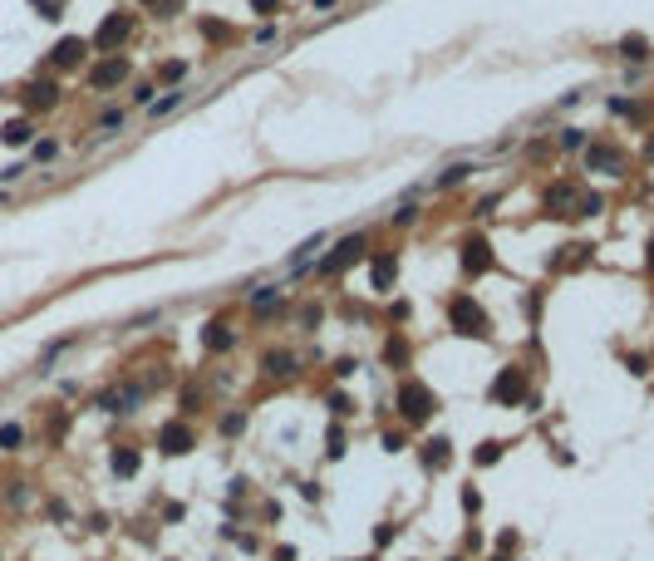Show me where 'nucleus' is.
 <instances>
[{
  "label": "nucleus",
  "mask_w": 654,
  "mask_h": 561,
  "mask_svg": "<svg viewBox=\"0 0 654 561\" xmlns=\"http://www.w3.org/2000/svg\"><path fill=\"white\" fill-rule=\"evenodd\" d=\"M20 439H25V434H20L15 424H5V429H0V449H20Z\"/></svg>",
  "instance_id": "4be33fe9"
},
{
  "label": "nucleus",
  "mask_w": 654,
  "mask_h": 561,
  "mask_svg": "<svg viewBox=\"0 0 654 561\" xmlns=\"http://www.w3.org/2000/svg\"><path fill=\"white\" fill-rule=\"evenodd\" d=\"M590 168H595V173H605V168H615V173H620V153H610V148H595V153H590Z\"/></svg>",
  "instance_id": "4468645a"
},
{
  "label": "nucleus",
  "mask_w": 654,
  "mask_h": 561,
  "mask_svg": "<svg viewBox=\"0 0 654 561\" xmlns=\"http://www.w3.org/2000/svg\"><path fill=\"white\" fill-rule=\"evenodd\" d=\"M359 251H364V236L354 231V236H344V241L334 246V256H325V261H320V271H344V266H354V261H359Z\"/></svg>",
  "instance_id": "20e7f679"
},
{
  "label": "nucleus",
  "mask_w": 654,
  "mask_h": 561,
  "mask_svg": "<svg viewBox=\"0 0 654 561\" xmlns=\"http://www.w3.org/2000/svg\"><path fill=\"white\" fill-rule=\"evenodd\" d=\"M30 133H35V128H30V123H25V118H15V123H5V133H0V138H5V143H15V148H20V143H30Z\"/></svg>",
  "instance_id": "ddd939ff"
},
{
  "label": "nucleus",
  "mask_w": 654,
  "mask_h": 561,
  "mask_svg": "<svg viewBox=\"0 0 654 561\" xmlns=\"http://www.w3.org/2000/svg\"><path fill=\"white\" fill-rule=\"evenodd\" d=\"M492 458H502V449H497V444H482V449H477V463H492Z\"/></svg>",
  "instance_id": "5701e85b"
},
{
  "label": "nucleus",
  "mask_w": 654,
  "mask_h": 561,
  "mask_svg": "<svg viewBox=\"0 0 654 561\" xmlns=\"http://www.w3.org/2000/svg\"><path fill=\"white\" fill-rule=\"evenodd\" d=\"M158 444H163V453H187V449H192V434H187L182 424H163Z\"/></svg>",
  "instance_id": "6e6552de"
},
{
  "label": "nucleus",
  "mask_w": 654,
  "mask_h": 561,
  "mask_svg": "<svg viewBox=\"0 0 654 561\" xmlns=\"http://www.w3.org/2000/svg\"><path fill=\"white\" fill-rule=\"evenodd\" d=\"M128 30H133V20H128V15H113V20H104V25H99L94 45H99V50H109V45H118V40H128Z\"/></svg>",
  "instance_id": "0eeeda50"
},
{
  "label": "nucleus",
  "mask_w": 654,
  "mask_h": 561,
  "mask_svg": "<svg viewBox=\"0 0 654 561\" xmlns=\"http://www.w3.org/2000/svg\"><path fill=\"white\" fill-rule=\"evenodd\" d=\"M182 74H187V64H177V59H173V64H163V79H182Z\"/></svg>",
  "instance_id": "b1692460"
},
{
  "label": "nucleus",
  "mask_w": 654,
  "mask_h": 561,
  "mask_svg": "<svg viewBox=\"0 0 654 561\" xmlns=\"http://www.w3.org/2000/svg\"><path fill=\"white\" fill-rule=\"evenodd\" d=\"M261 364H266V374H276V379H281V374H291V369H296V359H291V354H286V349H271V354H266V359H261Z\"/></svg>",
  "instance_id": "9b49d317"
},
{
  "label": "nucleus",
  "mask_w": 654,
  "mask_h": 561,
  "mask_svg": "<svg viewBox=\"0 0 654 561\" xmlns=\"http://www.w3.org/2000/svg\"><path fill=\"white\" fill-rule=\"evenodd\" d=\"M138 404H143V389L138 384H123V389H104L99 394V409H109V414H128Z\"/></svg>",
  "instance_id": "7ed1b4c3"
},
{
  "label": "nucleus",
  "mask_w": 654,
  "mask_h": 561,
  "mask_svg": "<svg viewBox=\"0 0 654 561\" xmlns=\"http://www.w3.org/2000/svg\"><path fill=\"white\" fill-rule=\"evenodd\" d=\"M251 306H256V311H261V306H276V291H256V296H251Z\"/></svg>",
  "instance_id": "393cba45"
},
{
  "label": "nucleus",
  "mask_w": 654,
  "mask_h": 561,
  "mask_svg": "<svg viewBox=\"0 0 654 561\" xmlns=\"http://www.w3.org/2000/svg\"><path fill=\"white\" fill-rule=\"evenodd\" d=\"M113 473H118V478H133V473H138V453L118 449V453H113Z\"/></svg>",
  "instance_id": "f8f14e48"
},
{
  "label": "nucleus",
  "mask_w": 654,
  "mask_h": 561,
  "mask_svg": "<svg viewBox=\"0 0 654 561\" xmlns=\"http://www.w3.org/2000/svg\"><path fill=\"white\" fill-rule=\"evenodd\" d=\"M226 345H231V330H226L221 320H212V325H207V349H226Z\"/></svg>",
  "instance_id": "dca6fc26"
},
{
  "label": "nucleus",
  "mask_w": 654,
  "mask_h": 561,
  "mask_svg": "<svg viewBox=\"0 0 654 561\" xmlns=\"http://www.w3.org/2000/svg\"><path fill=\"white\" fill-rule=\"evenodd\" d=\"M399 409H404L409 424H424V419H433V394L424 384H404L399 389Z\"/></svg>",
  "instance_id": "f257e3e1"
},
{
  "label": "nucleus",
  "mask_w": 654,
  "mask_h": 561,
  "mask_svg": "<svg viewBox=\"0 0 654 561\" xmlns=\"http://www.w3.org/2000/svg\"><path fill=\"white\" fill-rule=\"evenodd\" d=\"M452 325H457L462 335H487V316H482V306H477L472 296H457V301H452Z\"/></svg>",
  "instance_id": "f03ea898"
},
{
  "label": "nucleus",
  "mask_w": 654,
  "mask_h": 561,
  "mask_svg": "<svg viewBox=\"0 0 654 561\" xmlns=\"http://www.w3.org/2000/svg\"><path fill=\"white\" fill-rule=\"evenodd\" d=\"M522 394H527V379H522V369H507V374L492 384V399H502V404H522Z\"/></svg>",
  "instance_id": "39448f33"
},
{
  "label": "nucleus",
  "mask_w": 654,
  "mask_h": 561,
  "mask_svg": "<svg viewBox=\"0 0 654 561\" xmlns=\"http://www.w3.org/2000/svg\"><path fill=\"white\" fill-rule=\"evenodd\" d=\"M123 79H128V59H109V64L94 69V89H113V84H123Z\"/></svg>",
  "instance_id": "1a4fd4ad"
},
{
  "label": "nucleus",
  "mask_w": 654,
  "mask_h": 561,
  "mask_svg": "<svg viewBox=\"0 0 654 561\" xmlns=\"http://www.w3.org/2000/svg\"><path fill=\"white\" fill-rule=\"evenodd\" d=\"M394 271H399V261H394V256H379V261H374V286H389Z\"/></svg>",
  "instance_id": "2eb2a0df"
},
{
  "label": "nucleus",
  "mask_w": 654,
  "mask_h": 561,
  "mask_svg": "<svg viewBox=\"0 0 654 561\" xmlns=\"http://www.w3.org/2000/svg\"><path fill=\"white\" fill-rule=\"evenodd\" d=\"M650 266H654V241H650Z\"/></svg>",
  "instance_id": "bb28decb"
},
{
  "label": "nucleus",
  "mask_w": 654,
  "mask_h": 561,
  "mask_svg": "<svg viewBox=\"0 0 654 561\" xmlns=\"http://www.w3.org/2000/svg\"><path fill=\"white\" fill-rule=\"evenodd\" d=\"M487 266H492V256H487V241H482V236H472V241L462 246V271H467V276H482Z\"/></svg>",
  "instance_id": "423d86ee"
},
{
  "label": "nucleus",
  "mask_w": 654,
  "mask_h": 561,
  "mask_svg": "<svg viewBox=\"0 0 654 561\" xmlns=\"http://www.w3.org/2000/svg\"><path fill=\"white\" fill-rule=\"evenodd\" d=\"M79 54H84V40H59L54 45V64H79Z\"/></svg>",
  "instance_id": "9d476101"
},
{
  "label": "nucleus",
  "mask_w": 654,
  "mask_h": 561,
  "mask_svg": "<svg viewBox=\"0 0 654 561\" xmlns=\"http://www.w3.org/2000/svg\"><path fill=\"white\" fill-rule=\"evenodd\" d=\"M424 458H428V468H443V458H448V444H443V439H433Z\"/></svg>",
  "instance_id": "6ab92c4d"
},
{
  "label": "nucleus",
  "mask_w": 654,
  "mask_h": 561,
  "mask_svg": "<svg viewBox=\"0 0 654 561\" xmlns=\"http://www.w3.org/2000/svg\"><path fill=\"white\" fill-rule=\"evenodd\" d=\"M467 173H472V168H467V163H457V168H448V173H443V178H438V187H448V183H462V178H467Z\"/></svg>",
  "instance_id": "aec40b11"
},
{
  "label": "nucleus",
  "mask_w": 654,
  "mask_h": 561,
  "mask_svg": "<svg viewBox=\"0 0 654 561\" xmlns=\"http://www.w3.org/2000/svg\"><path fill=\"white\" fill-rule=\"evenodd\" d=\"M620 50H625V54H630V59H645V54H650V45H645V40H640V35H630V40H625V45H620Z\"/></svg>",
  "instance_id": "a211bd4d"
},
{
  "label": "nucleus",
  "mask_w": 654,
  "mask_h": 561,
  "mask_svg": "<svg viewBox=\"0 0 654 561\" xmlns=\"http://www.w3.org/2000/svg\"><path fill=\"white\" fill-rule=\"evenodd\" d=\"M571 197H576V192H571V187H551V192H546V207H566V202H571Z\"/></svg>",
  "instance_id": "412c9836"
},
{
  "label": "nucleus",
  "mask_w": 654,
  "mask_h": 561,
  "mask_svg": "<svg viewBox=\"0 0 654 561\" xmlns=\"http://www.w3.org/2000/svg\"><path fill=\"white\" fill-rule=\"evenodd\" d=\"M251 5H256V10H261V15H271V10H276V5H281V0H251Z\"/></svg>",
  "instance_id": "a878e982"
},
{
  "label": "nucleus",
  "mask_w": 654,
  "mask_h": 561,
  "mask_svg": "<svg viewBox=\"0 0 654 561\" xmlns=\"http://www.w3.org/2000/svg\"><path fill=\"white\" fill-rule=\"evenodd\" d=\"M30 104H35V109H49V104H54V84H35V89H30Z\"/></svg>",
  "instance_id": "f3484780"
}]
</instances>
